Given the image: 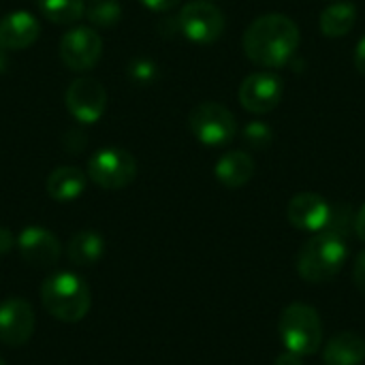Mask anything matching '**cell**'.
Returning <instances> with one entry per match:
<instances>
[{
	"label": "cell",
	"instance_id": "cell-17",
	"mask_svg": "<svg viewBox=\"0 0 365 365\" xmlns=\"http://www.w3.org/2000/svg\"><path fill=\"white\" fill-rule=\"evenodd\" d=\"M105 255V237L96 231H79L68 240L66 257L77 267H90Z\"/></svg>",
	"mask_w": 365,
	"mask_h": 365
},
{
	"label": "cell",
	"instance_id": "cell-20",
	"mask_svg": "<svg viewBox=\"0 0 365 365\" xmlns=\"http://www.w3.org/2000/svg\"><path fill=\"white\" fill-rule=\"evenodd\" d=\"M36 6L53 24H75L83 17L86 0H36Z\"/></svg>",
	"mask_w": 365,
	"mask_h": 365
},
{
	"label": "cell",
	"instance_id": "cell-23",
	"mask_svg": "<svg viewBox=\"0 0 365 365\" xmlns=\"http://www.w3.org/2000/svg\"><path fill=\"white\" fill-rule=\"evenodd\" d=\"M128 77L133 83L139 86H150L156 77H158V66L154 60L150 58H135L128 64Z\"/></svg>",
	"mask_w": 365,
	"mask_h": 365
},
{
	"label": "cell",
	"instance_id": "cell-9",
	"mask_svg": "<svg viewBox=\"0 0 365 365\" xmlns=\"http://www.w3.org/2000/svg\"><path fill=\"white\" fill-rule=\"evenodd\" d=\"M66 109L81 124H94L103 118L107 107V92L98 79L79 77L66 90Z\"/></svg>",
	"mask_w": 365,
	"mask_h": 365
},
{
	"label": "cell",
	"instance_id": "cell-19",
	"mask_svg": "<svg viewBox=\"0 0 365 365\" xmlns=\"http://www.w3.org/2000/svg\"><path fill=\"white\" fill-rule=\"evenodd\" d=\"M355 19H357L355 4H351V2H334L321 13L319 26H321V32L325 36L340 38V36H346L353 30Z\"/></svg>",
	"mask_w": 365,
	"mask_h": 365
},
{
	"label": "cell",
	"instance_id": "cell-29",
	"mask_svg": "<svg viewBox=\"0 0 365 365\" xmlns=\"http://www.w3.org/2000/svg\"><path fill=\"white\" fill-rule=\"evenodd\" d=\"M355 68L365 75V36L357 43V47H355Z\"/></svg>",
	"mask_w": 365,
	"mask_h": 365
},
{
	"label": "cell",
	"instance_id": "cell-22",
	"mask_svg": "<svg viewBox=\"0 0 365 365\" xmlns=\"http://www.w3.org/2000/svg\"><path fill=\"white\" fill-rule=\"evenodd\" d=\"M242 139H244V143H246L248 148H252V150H265V148H269L272 141H274V130H272V126L265 124V122H250V124L244 126Z\"/></svg>",
	"mask_w": 365,
	"mask_h": 365
},
{
	"label": "cell",
	"instance_id": "cell-21",
	"mask_svg": "<svg viewBox=\"0 0 365 365\" xmlns=\"http://www.w3.org/2000/svg\"><path fill=\"white\" fill-rule=\"evenodd\" d=\"M83 13L92 26L111 28L122 19V4L118 0H88Z\"/></svg>",
	"mask_w": 365,
	"mask_h": 365
},
{
	"label": "cell",
	"instance_id": "cell-8",
	"mask_svg": "<svg viewBox=\"0 0 365 365\" xmlns=\"http://www.w3.org/2000/svg\"><path fill=\"white\" fill-rule=\"evenodd\" d=\"M103 53V38L94 28L77 26L68 30L60 41V58L66 68L83 73L96 66Z\"/></svg>",
	"mask_w": 365,
	"mask_h": 365
},
{
	"label": "cell",
	"instance_id": "cell-13",
	"mask_svg": "<svg viewBox=\"0 0 365 365\" xmlns=\"http://www.w3.org/2000/svg\"><path fill=\"white\" fill-rule=\"evenodd\" d=\"M331 205L317 192H299L287 205V218L291 227L308 233H319L327 227Z\"/></svg>",
	"mask_w": 365,
	"mask_h": 365
},
{
	"label": "cell",
	"instance_id": "cell-31",
	"mask_svg": "<svg viewBox=\"0 0 365 365\" xmlns=\"http://www.w3.org/2000/svg\"><path fill=\"white\" fill-rule=\"evenodd\" d=\"M6 64H9V60H6V49L0 47V73L6 71Z\"/></svg>",
	"mask_w": 365,
	"mask_h": 365
},
{
	"label": "cell",
	"instance_id": "cell-12",
	"mask_svg": "<svg viewBox=\"0 0 365 365\" xmlns=\"http://www.w3.org/2000/svg\"><path fill=\"white\" fill-rule=\"evenodd\" d=\"M17 250L28 265L41 269L53 267L62 255L58 237L43 227H26L17 237Z\"/></svg>",
	"mask_w": 365,
	"mask_h": 365
},
{
	"label": "cell",
	"instance_id": "cell-10",
	"mask_svg": "<svg viewBox=\"0 0 365 365\" xmlns=\"http://www.w3.org/2000/svg\"><path fill=\"white\" fill-rule=\"evenodd\" d=\"M284 94L282 79L274 73L259 71L248 75L240 86V103L250 113H269L274 111Z\"/></svg>",
	"mask_w": 365,
	"mask_h": 365
},
{
	"label": "cell",
	"instance_id": "cell-5",
	"mask_svg": "<svg viewBox=\"0 0 365 365\" xmlns=\"http://www.w3.org/2000/svg\"><path fill=\"white\" fill-rule=\"evenodd\" d=\"M137 175V160L124 148H103L94 152L88 160V178L105 188L120 190L126 188Z\"/></svg>",
	"mask_w": 365,
	"mask_h": 365
},
{
	"label": "cell",
	"instance_id": "cell-25",
	"mask_svg": "<svg viewBox=\"0 0 365 365\" xmlns=\"http://www.w3.org/2000/svg\"><path fill=\"white\" fill-rule=\"evenodd\" d=\"M86 135L83 133H79V130H68L66 135H64V148H68L71 152H81L83 148H86Z\"/></svg>",
	"mask_w": 365,
	"mask_h": 365
},
{
	"label": "cell",
	"instance_id": "cell-14",
	"mask_svg": "<svg viewBox=\"0 0 365 365\" xmlns=\"http://www.w3.org/2000/svg\"><path fill=\"white\" fill-rule=\"evenodd\" d=\"M41 26L28 11H13L0 19V47L6 51H19L30 47L38 38Z\"/></svg>",
	"mask_w": 365,
	"mask_h": 365
},
{
	"label": "cell",
	"instance_id": "cell-3",
	"mask_svg": "<svg viewBox=\"0 0 365 365\" xmlns=\"http://www.w3.org/2000/svg\"><path fill=\"white\" fill-rule=\"evenodd\" d=\"M41 302L45 310L62 323H79L90 312V287L71 272L49 276L41 287Z\"/></svg>",
	"mask_w": 365,
	"mask_h": 365
},
{
	"label": "cell",
	"instance_id": "cell-16",
	"mask_svg": "<svg viewBox=\"0 0 365 365\" xmlns=\"http://www.w3.org/2000/svg\"><path fill=\"white\" fill-rule=\"evenodd\" d=\"M365 359V340L355 331H342L331 338L323 351L325 365H361Z\"/></svg>",
	"mask_w": 365,
	"mask_h": 365
},
{
	"label": "cell",
	"instance_id": "cell-7",
	"mask_svg": "<svg viewBox=\"0 0 365 365\" xmlns=\"http://www.w3.org/2000/svg\"><path fill=\"white\" fill-rule=\"evenodd\" d=\"M178 26L180 32L192 41V43H214L222 36L225 32V15L222 11L207 2V0H195L182 6L178 15Z\"/></svg>",
	"mask_w": 365,
	"mask_h": 365
},
{
	"label": "cell",
	"instance_id": "cell-30",
	"mask_svg": "<svg viewBox=\"0 0 365 365\" xmlns=\"http://www.w3.org/2000/svg\"><path fill=\"white\" fill-rule=\"evenodd\" d=\"M353 229H355V233H357V237L365 242V203L364 207L355 214V222H353Z\"/></svg>",
	"mask_w": 365,
	"mask_h": 365
},
{
	"label": "cell",
	"instance_id": "cell-26",
	"mask_svg": "<svg viewBox=\"0 0 365 365\" xmlns=\"http://www.w3.org/2000/svg\"><path fill=\"white\" fill-rule=\"evenodd\" d=\"M13 246H15V235L6 227H0V257L9 255Z\"/></svg>",
	"mask_w": 365,
	"mask_h": 365
},
{
	"label": "cell",
	"instance_id": "cell-4",
	"mask_svg": "<svg viewBox=\"0 0 365 365\" xmlns=\"http://www.w3.org/2000/svg\"><path fill=\"white\" fill-rule=\"evenodd\" d=\"M280 340L287 351L302 357L314 355L323 342V323L319 312L308 304H291L282 310L278 323Z\"/></svg>",
	"mask_w": 365,
	"mask_h": 365
},
{
	"label": "cell",
	"instance_id": "cell-24",
	"mask_svg": "<svg viewBox=\"0 0 365 365\" xmlns=\"http://www.w3.org/2000/svg\"><path fill=\"white\" fill-rule=\"evenodd\" d=\"M353 280H355V287L359 289V293L365 297V250L355 259V265H353Z\"/></svg>",
	"mask_w": 365,
	"mask_h": 365
},
{
	"label": "cell",
	"instance_id": "cell-27",
	"mask_svg": "<svg viewBox=\"0 0 365 365\" xmlns=\"http://www.w3.org/2000/svg\"><path fill=\"white\" fill-rule=\"evenodd\" d=\"M148 9L152 11H158V13H165V11H171L180 0H141Z\"/></svg>",
	"mask_w": 365,
	"mask_h": 365
},
{
	"label": "cell",
	"instance_id": "cell-28",
	"mask_svg": "<svg viewBox=\"0 0 365 365\" xmlns=\"http://www.w3.org/2000/svg\"><path fill=\"white\" fill-rule=\"evenodd\" d=\"M274 365H304V357L297 355V353H291V351H284L276 357V364Z\"/></svg>",
	"mask_w": 365,
	"mask_h": 365
},
{
	"label": "cell",
	"instance_id": "cell-15",
	"mask_svg": "<svg viewBox=\"0 0 365 365\" xmlns=\"http://www.w3.org/2000/svg\"><path fill=\"white\" fill-rule=\"evenodd\" d=\"M216 180L225 186V188H242L244 184H248L255 175V160L250 154L235 150V152H227L225 156L218 158L216 167H214Z\"/></svg>",
	"mask_w": 365,
	"mask_h": 365
},
{
	"label": "cell",
	"instance_id": "cell-18",
	"mask_svg": "<svg viewBox=\"0 0 365 365\" xmlns=\"http://www.w3.org/2000/svg\"><path fill=\"white\" fill-rule=\"evenodd\" d=\"M86 190V173L79 167H58L47 178V195L53 201H73Z\"/></svg>",
	"mask_w": 365,
	"mask_h": 365
},
{
	"label": "cell",
	"instance_id": "cell-1",
	"mask_svg": "<svg viewBox=\"0 0 365 365\" xmlns=\"http://www.w3.org/2000/svg\"><path fill=\"white\" fill-rule=\"evenodd\" d=\"M297 24L282 13H267L257 17L244 34L246 56L263 68L284 66L299 47Z\"/></svg>",
	"mask_w": 365,
	"mask_h": 365
},
{
	"label": "cell",
	"instance_id": "cell-32",
	"mask_svg": "<svg viewBox=\"0 0 365 365\" xmlns=\"http://www.w3.org/2000/svg\"><path fill=\"white\" fill-rule=\"evenodd\" d=\"M0 365H6V364H4V361H2V359H0Z\"/></svg>",
	"mask_w": 365,
	"mask_h": 365
},
{
	"label": "cell",
	"instance_id": "cell-2",
	"mask_svg": "<svg viewBox=\"0 0 365 365\" xmlns=\"http://www.w3.org/2000/svg\"><path fill=\"white\" fill-rule=\"evenodd\" d=\"M346 263V242L334 231H319L297 255V272L310 284H323L336 278Z\"/></svg>",
	"mask_w": 365,
	"mask_h": 365
},
{
	"label": "cell",
	"instance_id": "cell-11",
	"mask_svg": "<svg viewBox=\"0 0 365 365\" xmlns=\"http://www.w3.org/2000/svg\"><path fill=\"white\" fill-rule=\"evenodd\" d=\"M34 310L21 297H9L0 304V342L4 346H21L34 331Z\"/></svg>",
	"mask_w": 365,
	"mask_h": 365
},
{
	"label": "cell",
	"instance_id": "cell-6",
	"mask_svg": "<svg viewBox=\"0 0 365 365\" xmlns=\"http://www.w3.org/2000/svg\"><path fill=\"white\" fill-rule=\"evenodd\" d=\"M188 126L197 141L212 148L229 143L237 133V122L231 109L214 101L199 103L188 115Z\"/></svg>",
	"mask_w": 365,
	"mask_h": 365
}]
</instances>
